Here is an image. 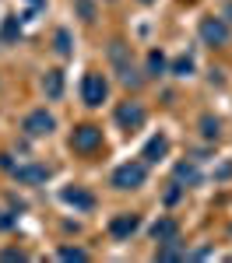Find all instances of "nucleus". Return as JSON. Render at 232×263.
<instances>
[{"instance_id": "nucleus-1", "label": "nucleus", "mask_w": 232, "mask_h": 263, "mask_svg": "<svg viewBox=\"0 0 232 263\" xmlns=\"http://www.w3.org/2000/svg\"><path fill=\"white\" fill-rule=\"evenodd\" d=\"M148 179V165L145 162H123L113 168V176H109V186L113 190H120V193H127V190H141Z\"/></svg>"}, {"instance_id": "nucleus-2", "label": "nucleus", "mask_w": 232, "mask_h": 263, "mask_svg": "<svg viewBox=\"0 0 232 263\" xmlns=\"http://www.w3.org/2000/svg\"><path fill=\"white\" fill-rule=\"evenodd\" d=\"M109 63L116 67V74H120V81H123L127 88H137V84L145 81V78H141V70L134 67V60H130V49H127L120 39L109 42Z\"/></svg>"}, {"instance_id": "nucleus-3", "label": "nucleus", "mask_w": 232, "mask_h": 263, "mask_svg": "<svg viewBox=\"0 0 232 263\" xmlns=\"http://www.w3.org/2000/svg\"><path fill=\"white\" fill-rule=\"evenodd\" d=\"M109 99V81H105V74L99 70H88L81 78V102L88 109H102V102Z\"/></svg>"}, {"instance_id": "nucleus-4", "label": "nucleus", "mask_w": 232, "mask_h": 263, "mask_svg": "<svg viewBox=\"0 0 232 263\" xmlns=\"http://www.w3.org/2000/svg\"><path fill=\"white\" fill-rule=\"evenodd\" d=\"M70 147H74L78 155H92V151H99V147H102V126H95V123H81V126H74V134H70Z\"/></svg>"}, {"instance_id": "nucleus-5", "label": "nucleus", "mask_w": 232, "mask_h": 263, "mask_svg": "<svg viewBox=\"0 0 232 263\" xmlns=\"http://www.w3.org/2000/svg\"><path fill=\"white\" fill-rule=\"evenodd\" d=\"M21 130H25L28 137H49V134L57 130V116L46 112V109H32V112L21 120Z\"/></svg>"}, {"instance_id": "nucleus-6", "label": "nucleus", "mask_w": 232, "mask_h": 263, "mask_svg": "<svg viewBox=\"0 0 232 263\" xmlns=\"http://www.w3.org/2000/svg\"><path fill=\"white\" fill-rule=\"evenodd\" d=\"M201 42L204 46H225L229 42V25L225 18H218V14H208V18H201Z\"/></svg>"}, {"instance_id": "nucleus-7", "label": "nucleus", "mask_w": 232, "mask_h": 263, "mask_svg": "<svg viewBox=\"0 0 232 263\" xmlns=\"http://www.w3.org/2000/svg\"><path fill=\"white\" fill-rule=\"evenodd\" d=\"M137 228H141V214H134V211H120V214L109 218V235H113L116 242H127Z\"/></svg>"}, {"instance_id": "nucleus-8", "label": "nucleus", "mask_w": 232, "mask_h": 263, "mask_svg": "<svg viewBox=\"0 0 232 263\" xmlns=\"http://www.w3.org/2000/svg\"><path fill=\"white\" fill-rule=\"evenodd\" d=\"M49 165L42 162H25V165H14L11 168V176H14V182H21V186H42V182L49 179Z\"/></svg>"}, {"instance_id": "nucleus-9", "label": "nucleus", "mask_w": 232, "mask_h": 263, "mask_svg": "<svg viewBox=\"0 0 232 263\" xmlns=\"http://www.w3.org/2000/svg\"><path fill=\"white\" fill-rule=\"evenodd\" d=\"M116 123H120V130H137L145 123V105L141 102H123L116 109Z\"/></svg>"}, {"instance_id": "nucleus-10", "label": "nucleus", "mask_w": 232, "mask_h": 263, "mask_svg": "<svg viewBox=\"0 0 232 263\" xmlns=\"http://www.w3.org/2000/svg\"><path fill=\"white\" fill-rule=\"evenodd\" d=\"M60 197H63V203H70L74 211H92V207H95V197H92L84 186H63Z\"/></svg>"}, {"instance_id": "nucleus-11", "label": "nucleus", "mask_w": 232, "mask_h": 263, "mask_svg": "<svg viewBox=\"0 0 232 263\" xmlns=\"http://www.w3.org/2000/svg\"><path fill=\"white\" fill-rule=\"evenodd\" d=\"M166 155H169V137L166 134H155V137L145 144V155H141V158H145V165H155V162H162Z\"/></svg>"}, {"instance_id": "nucleus-12", "label": "nucleus", "mask_w": 232, "mask_h": 263, "mask_svg": "<svg viewBox=\"0 0 232 263\" xmlns=\"http://www.w3.org/2000/svg\"><path fill=\"white\" fill-rule=\"evenodd\" d=\"M183 256H187V242H183L180 235L158 242V249H155V260H183Z\"/></svg>"}, {"instance_id": "nucleus-13", "label": "nucleus", "mask_w": 232, "mask_h": 263, "mask_svg": "<svg viewBox=\"0 0 232 263\" xmlns=\"http://www.w3.org/2000/svg\"><path fill=\"white\" fill-rule=\"evenodd\" d=\"M148 232H151L155 242H166V239H172V235H180V221H176V218H158Z\"/></svg>"}, {"instance_id": "nucleus-14", "label": "nucleus", "mask_w": 232, "mask_h": 263, "mask_svg": "<svg viewBox=\"0 0 232 263\" xmlns=\"http://www.w3.org/2000/svg\"><path fill=\"white\" fill-rule=\"evenodd\" d=\"M172 176H176V182H180V186H197V182H201V168H197L193 162H180Z\"/></svg>"}, {"instance_id": "nucleus-15", "label": "nucleus", "mask_w": 232, "mask_h": 263, "mask_svg": "<svg viewBox=\"0 0 232 263\" xmlns=\"http://www.w3.org/2000/svg\"><path fill=\"white\" fill-rule=\"evenodd\" d=\"M42 91H46V99H60L63 95V74L60 70H46L42 74Z\"/></svg>"}, {"instance_id": "nucleus-16", "label": "nucleus", "mask_w": 232, "mask_h": 263, "mask_svg": "<svg viewBox=\"0 0 232 263\" xmlns=\"http://www.w3.org/2000/svg\"><path fill=\"white\" fill-rule=\"evenodd\" d=\"M148 78H162V74H169V63H166V53L162 49H151L148 53Z\"/></svg>"}, {"instance_id": "nucleus-17", "label": "nucleus", "mask_w": 232, "mask_h": 263, "mask_svg": "<svg viewBox=\"0 0 232 263\" xmlns=\"http://www.w3.org/2000/svg\"><path fill=\"white\" fill-rule=\"evenodd\" d=\"M201 137L204 141H218L222 137V123L215 120V116H201Z\"/></svg>"}, {"instance_id": "nucleus-18", "label": "nucleus", "mask_w": 232, "mask_h": 263, "mask_svg": "<svg viewBox=\"0 0 232 263\" xmlns=\"http://www.w3.org/2000/svg\"><path fill=\"white\" fill-rule=\"evenodd\" d=\"M169 74H176V78H190V74H193V57H187V53L176 57L172 67H169Z\"/></svg>"}, {"instance_id": "nucleus-19", "label": "nucleus", "mask_w": 232, "mask_h": 263, "mask_svg": "<svg viewBox=\"0 0 232 263\" xmlns=\"http://www.w3.org/2000/svg\"><path fill=\"white\" fill-rule=\"evenodd\" d=\"M53 49H57L60 57H70V53H74V46H70V32H67V28H57V35H53Z\"/></svg>"}, {"instance_id": "nucleus-20", "label": "nucleus", "mask_w": 232, "mask_h": 263, "mask_svg": "<svg viewBox=\"0 0 232 263\" xmlns=\"http://www.w3.org/2000/svg\"><path fill=\"white\" fill-rule=\"evenodd\" d=\"M74 7H78L81 21H95V4L92 0H74Z\"/></svg>"}, {"instance_id": "nucleus-21", "label": "nucleus", "mask_w": 232, "mask_h": 263, "mask_svg": "<svg viewBox=\"0 0 232 263\" xmlns=\"http://www.w3.org/2000/svg\"><path fill=\"white\" fill-rule=\"evenodd\" d=\"M18 35V18H7L4 21V32H0V42H11Z\"/></svg>"}, {"instance_id": "nucleus-22", "label": "nucleus", "mask_w": 232, "mask_h": 263, "mask_svg": "<svg viewBox=\"0 0 232 263\" xmlns=\"http://www.w3.org/2000/svg\"><path fill=\"white\" fill-rule=\"evenodd\" d=\"M57 256H60V260H88V253H84V249H78V246H74V249H70V246H63Z\"/></svg>"}, {"instance_id": "nucleus-23", "label": "nucleus", "mask_w": 232, "mask_h": 263, "mask_svg": "<svg viewBox=\"0 0 232 263\" xmlns=\"http://www.w3.org/2000/svg\"><path fill=\"white\" fill-rule=\"evenodd\" d=\"M0 260H25V253H21V249H4Z\"/></svg>"}, {"instance_id": "nucleus-24", "label": "nucleus", "mask_w": 232, "mask_h": 263, "mask_svg": "<svg viewBox=\"0 0 232 263\" xmlns=\"http://www.w3.org/2000/svg\"><path fill=\"white\" fill-rule=\"evenodd\" d=\"M225 14H229V18H225V21H232V4H229V7H225Z\"/></svg>"}, {"instance_id": "nucleus-25", "label": "nucleus", "mask_w": 232, "mask_h": 263, "mask_svg": "<svg viewBox=\"0 0 232 263\" xmlns=\"http://www.w3.org/2000/svg\"><path fill=\"white\" fill-rule=\"evenodd\" d=\"M32 4H35V7H42V4H46V0H32Z\"/></svg>"}, {"instance_id": "nucleus-26", "label": "nucleus", "mask_w": 232, "mask_h": 263, "mask_svg": "<svg viewBox=\"0 0 232 263\" xmlns=\"http://www.w3.org/2000/svg\"><path fill=\"white\" fill-rule=\"evenodd\" d=\"M141 4H151V0H141Z\"/></svg>"}]
</instances>
